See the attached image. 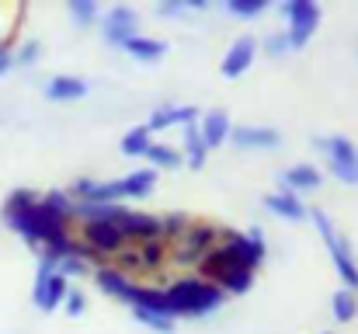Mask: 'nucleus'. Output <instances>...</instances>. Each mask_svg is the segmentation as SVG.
Segmentation results:
<instances>
[{
    "mask_svg": "<svg viewBox=\"0 0 358 334\" xmlns=\"http://www.w3.org/2000/svg\"><path fill=\"white\" fill-rule=\"evenodd\" d=\"M227 11L234 18H257L268 11V0H227Z\"/></svg>",
    "mask_w": 358,
    "mask_h": 334,
    "instance_id": "obj_32",
    "label": "nucleus"
},
{
    "mask_svg": "<svg viewBox=\"0 0 358 334\" xmlns=\"http://www.w3.org/2000/svg\"><path fill=\"white\" fill-rule=\"evenodd\" d=\"M320 334H331V331H320Z\"/></svg>",
    "mask_w": 358,
    "mask_h": 334,
    "instance_id": "obj_35",
    "label": "nucleus"
},
{
    "mask_svg": "<svg viewBox=\"0 0 358 334\" xmlns=\"http://www.w3.org/2000/svg\"><path fill=\"white\" fill-rule=\"evenodd\" d=\"M192 7H188V0H164V4H157V14L160 18H181V14H188Z\"/></svg>",
    "mask_w": 358,
    "mask_h": 334,
    "instance_id": "obj_33",
    "label": "nucleus"
},
{
    "mask_svg": "<svg viewBox=\"0 0 358 334\" xmlns=\"http://www.w3.org/2000/svg\"><path fill=\"white\" fill-rule=\"evenodd\" d=\"M35 202H38V192H35V188H14V192H7V199H3V206H0V220L17 216V213L31 209Z\"/></svg>",
    "mask_w": 358,
    "mask_h": 334,
    "instance_id": "obj_25",
    "label": "nucleus"
},
{
    "mask_svg": "<svg viewBox=\"0 0 358 334\" xmlns=\"http://www.w3.org/2000/svg\"><path fill=\"white\" fill-rule=\"evenodd\" d=\"M331 314L338 324H352L358 317V293H348V289H338L331 296Z\"/></svg>",
    "mask_w": 358,
    "mask_h": 334,
    "instance_id": "obj_26",
    "label": "nucleus"
},
{
    "mask_svg": "<svg viewBox=\"0 0 358 334\" xmlns=\"http://www.w3.org/2000/svg\"><path fill=\"white\" fill-rule=\"evenodd\" d=\"M7 70H14V39H10V35L0 39V77H3Z\"/></svg>",
    "mask_w": 358,
    "mask_h": 334,
    "instance_id": "obj_34",
    "label": "nucleus"
},
{
    "mask_svg": "<svg viewBox=\"0 0 358 334\" xmlns=\"http://www.w3.org/2000/svg\"><path fill=\"white\" fill-rule=\"evenodd\" d=\"M230 143L243 153H261V150H278L282 146V132L275 125L264 122H240L230 132Z\"/></svg>",
    "mask_w": 358,
    "mask_h": 334,
    "instance_id": "obj_10",
    "label": "nucleus"
},
{
    "mask_svg": "<svg viewBox=\"0 0 358 334\" xmlns=\"http://www.w3.org/2000/svg\"><path fill=\"white\" fill-rule=\"evenodd\" d=\"M313 150L324 157L331 178H338L345 185H358V146L348 136H341V132H334V136H313Z\"/></svg>",
    "mask_w": 358,
    "mask_h": 334,
    "instance_id": "obj_6",
    "label": "nucleus"
},
{
    "mask_svg": "<svg viewBox=\"0 0 358 334\" xmlns=\"http://www.w3.org/2000/svg\"><path fill=\"white\" fill-rule=\"evenodd\" d=\"M66 14H70V21H73L77 28H91V25L101 18V7H98L94 0H70V4H66Z\"/></svg>",
    "mask_w": 358,
    "mask_h": 334,
    "instance_id": "obj_28",
    "label": "nucleus"
},
{
    "mask_svg": "<svg viewBox=\"0 0 358 334\" xmlns=\"http://www.w3.org/2000/svg\"><path fill=\"white\" fill-rule=\"evenodd\" d=\"M42 60V42L38 39H21V42H14V67H35Z\"/></svg>",
    "mask_w": 358,
    "mask_h": 334,
    "instance_id": "obj_30",
    "label": "nucleus"
},
{
    "mask_svg": "<svg viewBox=\"0 0 358 334\" xmlns=\"http://www.w3.org/2000/svg\"><path fill=\"white\" fill-rule=\"evenodd\" d=\"M146 160L153 164V171H181V153H178V146H171V143H160V139H153L150 143V150H146Z\"/></svg>",
    "mask_w": 358,
    "mask_h": 334,
    "instance_id": "obj_22",
    "label": "nucleus"
},
{
    "mask_svg": "<svg viewBox=\"0 0 358 334\" xmlns=\"http://www.w3.org/2000/svg\"><path fill=\"white\" fill-rule=\"evenodd\" d=\"M87 95V81L84 77H77V74H56V77H49L45 81V98L49 102H80Z\"/></svg>",
    "mask_w": 358,
    "mask_h": 334,
    "instance_id": "obj_19",
    "label": "nucleus"
},
{
    "mask_svg": "<svg viewBox=\"0 0 358 334\" xmlns=\"http://www.w3.org/2000/svg\"><path fill=\"white\" fill-rule=\"evenodd\" d=\"M324 185V171L317 164H292L282 171V188L292 192V195H306V192H317Z\"/></svg>",
    "mask_w": 358,
    "mask_h": 334,
    "instance_id": "obj_17",
    "label": "nucleus"
},
{
    "mask_svg": "<svg viewBox=\"0 0 358 334\" xmlns=\"http://www.w3.org/2000/svg\"><path fill=\"white\" fill-rule=\"evenodd\" d=\"M306 220L317 226V233H320V240H324V247L331 254V265H334V272L341 279V289L358 293V258H355V247H352V237H345L338 230V223L331 220L324 209H310Z\"/></svg>",
    "mask_w": 358,
    "mask_h": 334,
    "instance_id": "obj_4",
    "label": "nucleus"
},
{
    "mask_svg": "<svg viewBox=\"0 0 358 334\" xmlns=\"http://www.w3.org/2000/svg\"><path fill=\"white\" fill-rule=\"evenodd\" d=\"M254 60H257V39L254 35H237L230 42V49L223 53V60H220V74L227 81H240L254 67Z\"/></svg>",
    "mask_w": 358,
    "mask_h": 334,
    "instance_id": "obj_11",
    "label": "nucleus"
},
{
    "mask_svg": "<svg viewBox=\"0 0 358 334\" xmlns=\"http://www.w3.org/2000/svg\"><path fill=\"white\" fill-rule=\"evenodd\" d=\"M164 296H167V307H171V317L174 321H202V317L220 314L223 303H227V296L213 282H206L199 272L174 275L164 286Z\"/></svg>",
    "mask_w": 358,
    "mask_h": 334,
    "instance_id": "obj_3",
    "label": "nucleus"
},
{
    "mask_svg": "<svg viewBox=\"0 0 358 334\" xmlns=\"http://www.w3.org/2000/svg\"><path fill=\"white\" fill-rule=\"evenodd\" d=\"M178 153H181V160H185L188 171H202V167H206L209 150H206V143H202V136H199L195 125L181 129V146H178Z\"/></svg>",
    "mask_w": 358,
    "mask_h": 334,
    "instance_id": "obj_21",
    "label": "nucleus"
},
{
    "mask_svg": "<svg viewBox=\"0 0 358 334\" xmlns=\"http://www.w3.org/2000/svg\"><path fill=\"white\" fill-rule=\"evenodd\" d=\"M66 289H70V279H63V275L56 272V265L38 254V261H35V286H31V303H35V310H42V314L59 310L63 300H66Z\"/></svg>",
    "mask_w": 358,
    "mask_h": 334,
    "instance_id": "obj_8",
    "label": "nucleus"
},
{
    "mask_svg": "<svg viewBox=\"0 0 358 334\" xmlns=\"http://www.w3.org/2000/svg\"><path fill=\"white\" fill-rule=\"evenodd\" d=\"M91 282L105 293V296H112V300H119V303H125V296H129V289H132V282H139V279H129L125 272H119L112 261H105V265H94L91 272Z\"/></svg>",
    "mask_w": 358,
    "mask_h": 334,
    "instance_id": "obj_16",
    "label": "nucleus"
},
{
    "mask_svg": "<svg viewBox=\"0 0 358 334\" xmlns=\"http://www.w3.org/2000/svg\"><path fill=\"white\" fill-rule=\"evenodd\" d=\"M167 42L164 39H157V35H143V32H136L125 46H122V53L125 56H132V60H139V63H160L164 56H167Z\"/></svg>",
    "mask_w": 358,
    "mask_h": 334,
    "instance_id": "obj_18",
    "label": "nucleus"
},
{
    "mask_svg": "<svg viewBox=\"0 0 358 334\" xmlns=\"http://www.w3.org/2000/svg\"><path fill=\"white\" fill-rule=\"evenodd\" d=\"M282 18H285V39H289V49L296 53V49H306L310 46V39L317 35V28H320V4H313V0H285L282 7Z\"/></svg>",
    "mask_w": 358,
    "mask_h": 334,
    "instance_id": "obj_7",
    "label": "nucleus"
},
{
    "mask_svg": "<svg viewBox=\"0 0 358 334\" xmlns=\"http://www.w3.org/2000/svg\"><path fill=\"white\" fill-rule=\"evenodd\" d=\"M98 21H101V39H105V46H112V49H122V46L139 32V11L129 7V4L108 7Z\"/></svg>",
    "mask_w": 358,
    "mask_h": 334,
    "instance_id": "obj_9",
    "label": "nucleus"
},
{
    "mask_svg": "<svg viewBox=\"0 0 358 334\" xmlns=\"http://www.w3.org/2000/svg\"><path fill=\"white\" fill-rule=\"evenodd\" d=\"M257 53H264L268 60H285L292 49H289L285 32H282V28H275V32H264V39H257Z\"/></svg>",
    "mask_w": 358,
    "mask_h": 334,
    "instance_id": "obj_29",
    "label": "nucleus"
},
{
    "mask_svg": "<svg viewBox=\"0 0 358 334\" xmlns=\"http://www.w3.org/2000/svg\"><path fill=\"white\" fill-rule=\"evenodd\" d=\"M157 188V171L153 167H136L125 178L115 181H98V178H77L66 195L77 206H125L132 199H150Z\"/></svg>",
    "mask_w": 358,
    "mask_h": 334,
    "instance_id": "obj_2",
    "label": "nucleus"
},
{
    "mask_svg": "<svg viewBox=\"0 0 358 334\" xmlns=\"http://www.w3.org/2000/svg\"><path fill=\"white\" fill-rule=\"evenodd\" d=\"M38 202H42L49 213H56V216H63V220L73 223V199L66 195V188H49V192H38Z\"/></svg>",
    "mask_w": 358,
    "mask_h": 334,
    "instance_id": "obj_27",
    "label": "nucleus"
},
{
    "mask_svg": "<svg viewBox=\"0 0 358 334\" xmlns=\"http://www.w3.org/2000/svg\"><path fill=\"white\" fill-rule=\"evenodd\" d=\"M195 129H199V136H202L206 150L213 153V150H220V146H227V143H230L234 122H230V111L227 109H209V111H202V115H199Z\"/></svg>",
    "mask_w": 358,
    "mask_h": 334,
    "instance_id": "obj_14",
    "label": "nucleus"
},
{
    "mask_svg": "<svg viewBox=\"0 0 358 334\" xmlns=\"http://www.w3.org/2000/svg\"><path fill=\"white\" fill-rule=\"evenodd\" d=\"M150 143H153L150 129H146V125H132V129H125V132H122L119 150L125 153V157H146Z\"/></svg>",
    "mask_w": 358,
    "mask_h": 334,
    "instance_id": "obj_23",
    "label": "nucleus"
},
{
    "mask_svg": "<svg viewBox=\"0 0 358 334\" xmlns=\"http://www.w3.org/2000/svg\"><path fill=\"white\" fill-rule=\"evenodd\" d=\"M199 115H202V109H195V105H160V109L150 111V118L143 125L150 129V136H157L167 129H188L199 122Z\"/></svg>",
    "mask_w": 358,
    "mask_h": 334,
    "instance_id": "obj_13",
    "label": "nucleus"
},
{
    "mask_svg": "<svg viewBox=\"0 0 358 334\" xmlns=\"http://www.w3.org/2000/svg\"><path fill=\"white\" fill-rule=\"evenodd\" d=\"M63 310H66V317H84L87 314V293L80 286H70L66 300H63Z\"/></svg>",
    "mask_w": 358,
    "mask_h": 334,
    "instance_id": "obj_31",
    "label": "nucleus"
},
{
    "mask_svg": "<svg viewBox=\"0 0 358 334\" xmlns=\"http://www.w3.org/2000/svg\"><path fill=\"white\" fill-rule=\"evenodd\" d=\"M188 223H192V216H188V213H178V209L160 213V240H164L167 247H171V244H178V240L185 237Z\"/></svg>",
    "mask_w": 358,
    "mask_h": 334,
    "instance_id": "obj_24",
    "label": "nucleus"
},
{
    "mask_svg": "<svg viewBox=\"0 0 358 334\" xmlns=\"http://www.w3.org/2000/svg\"><path fill=\"white\" fill-rule=\"evenodd\" d=\"M216 244H220V226H216V223L192 220L188 230H185V237H181L178 244H171L167 265L181 268V275H185V272H199V265L209 258V251H213Z\"/></svg>",
    "mask_w": 358,
    "mask_h": 334,
    "instance_id": "obj_5",
    "label": "nucleus"
},
{
    "mask_svg": "<svg viewBox=\"0 0 358 334\" xmlns=\"http://www.w3.org/2000/svg\"><path fill=\"white\" fill-rule=\"evenodd\" d=\"M261 206H264L271 216H278V220H285V223H303L310 216V206H306L299 195L285 192V188L264 192V195H261Z\"/></svg>",
    "mask_w": 358,
    "mask_h": 334,
    "instance_id": "obj_15",
    "label": "nucleus"
},
{
    "mask_svg": "<svg viewBox=\"0 0 358 334\" xmlns=\"http://www.w3.org/2000/svg\"><path fill=\"white\" fill-rule=\"evenodd\" d=\"M136 265H139V275H157L167 268V258H171V247L157 237V240H146V244H136Z\"/></svg>",
    "mask_w": 358,
    "mask_h": 334,
    "instance_id": "obj_20",
    "label": "nucleus"
},
{
    "mask_svg": "<svg viewBox=\"0 0 358 334\" xmlns=\"http://www.w3.org/2000/svg\"><path fill=\"white\" fill-rule=\"evenodd\" d=\"M264 261H268V240L257 226H250V230H223L220 226V244L199 265V275L206 282H213L230 300V296H243L254 289V275Z\"/></svg>",
    "mask_w": 358,
    "mask_h": 334,
    "instance_id": "obj_1",
    "label": "nucleus"
},
{
    "mask_svg": "<svg viewBox=\"0 0 358 334\" xmlns=\"http://www.w3.org/2000/svg\"><path fill=\"white\" fill-rule=\"evenodd\" d=\"M119 230H122V237H125V244L136 247V244H146V240H157L160 237V216L125 206L119 216Z\"/></svg>",
    "mask_w": 358,
    "mask_h": 334,
    "instance_id": "obj_12",
    "label": "nucleus"
}]
</instances>
